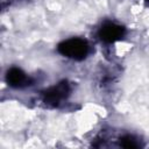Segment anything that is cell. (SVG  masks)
Returning <instances> with one entry per match:
<instances>
[{
  "label": "cell",
  "instance_id": "1",
  "mask_svg": "<svg viewBox=\"0 0 149 149\" xmlns=\"http://www.w3.org/2000/svg\"><path fill=\"white\" fill-rule=\"evenodd\" d=\"M57 51L70 59L83 61L90 54V45L86 40L79 37L68 38L57 45Z\"/></svg>",
  "mask_w": 149,
  "mask_h": 149
},
{
  "label": "cell",
  "instance_id": "2",
  "mask_svg": "<svg viewBox=\"0 0 149 149\" xmlns=\"http://www.w3.org/2000/svg\"><path fill=\"white\" fill-rule=\"evenodd\" d=\"M70 92H71L70 84L66 80H62L43 92V101L52 107L58 106L70 95Z\"/></svg>",
  "mask_w": 149,
  "mask_h": 149
},
{
  "label": "cell",
  "instance_id": "3",
  "mask_svg": "<svg viewBox=\"0 0 149 149\" xmlns=\"http://www.w3.org/2000/svg\"><path fill=\"white\" fill-rule=\"evenodd\" d=\"M126 35V28L121 24H118L115 22H105L98 31L99 38L105 43H114L116 41H120Z\"/></svg>",
  "mask_w": 149,
  "mask_h": 149
},
{
  "label": "cell",
  "instance_id": "4",
  "mask_svg": "<svg viewBox=\"0 0 149 149\" xmlns=\"http://www.w3.org/2000/svg\"><path fill=\"white\" fill-rule=\"evenodd\" d=\"M6 81L10 87L24 88L33 84V79L20 68L13 66L6 72Z\"/></svg>",
  "mask_w": 149,
  "mask_h": 149
},
{
  "label": "cell",
  "instance_id": "5",
  "mask_svg": "<svg viewBox=\"0 0 149 149\" xmlns=\"http://www.w3.org/2000/svg\"><path fill=\"white\" fill-rule=\"evenodd\" d=\"M119 143L122 148H140V147H142L141 141L137 137H135L134 135H130V134L121 136Z\"/></svg>",
  "mask_w": 149,
  "mask_h": 149
},
{
  "label": "cell",
  "instance_id": "6",
  "mask_svg": "<svg viewBox=\"0 0 149 149\" xmlns=\"http://www.w3.org/2000/svg\"><path fill=\"white\" fill-rule=\"evenodd\" d=\"M147 1H149V0H147Z\"/></svg>",
  "mask_w": 149,
  "mask_h": 149
}]
</instances>
